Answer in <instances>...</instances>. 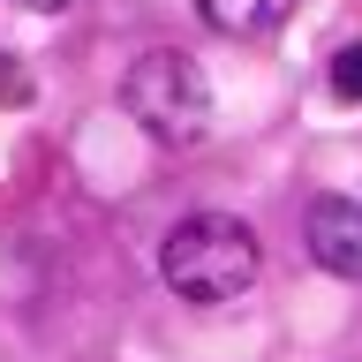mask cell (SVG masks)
<instances>
[{"label":"cell","instance_id":"1","mask_svg":"<svg viewBox=\"0 0 362 362\" xmlns=\"http://www.w3.org/2000/svg\"><path fill=\"white\" fill-rule=\"evenodd\" d=\"M158 272H166V287L181 302H234V294L257 287V272H264V249L249 234L234 211H197V219H181L158 249Z\"/></svg>","mask_w":362,"mask_h":362},{"label":"cell","instance_id":"2","mask_svg":"<svg viewBox=\"0 0 362 362\" xmlns=\"http://www.w3.org/2000/svg\"><path fill=\"white\" fill-rule=\"evenodd\" d=\"M121 98H129V113L158 136V144H197L204 121H211V83H204V68L189 61L181 45L144 53V61L129 68Z\"/></svg>","mask_w":362,"mask_h":362},{"label":"cell","instance_id":"3","mask_svg":"<svg viewBox=\"0 0 362 362\" xmlns=\"http://www.w3.org/2000/svg\"><path fill=\"white\" fill-rule=\"evenodd\" d=\"M310 257L332 279H362V197H325L310 211Z\"/></svg>","mask_w":362,"mask_h":362},{"label":"cell","instance_id":"4","mask_svg":"<svg viewBox=\"0 0 362 362\" xmlns=\"http://www.w3.org/2000/svg\"><path fill=\"white\" fill-rule=\"evenodd\" d=\"M287 8L294 0H197V16L211 30H226V38H264V30L287 23Z\"/></svg>","mask_w":362,"mask_h":362},{"label":"cell","instance_id":"5","mask_svg":"<svg viewBox=\"0 0 362 362\" xmlns=\"http://www.w3.org/2000/svg\"><path fill=\"white\" fill-rule=\"evenodd\" d=\"M332 90L362 106V45H339V53H332Z\"/></svg>","mask_w":362,"mask_h":362},{"label":"cell","instance_id":"6","mask_svg":"<svg viewBox=\"0 0 362 362\" xmlns=\"http://www.w3.org/2000/svg\"><path fill=\"white\" fill-rule=\"evenodd\" d=\"M23 8H68V0H23Z\"/></svg>","mask_w":362,"mask_h":362}]
</instances>
